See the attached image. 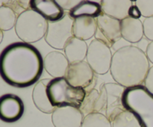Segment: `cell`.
<instances>
[{
    "instance_id": "ac0fdd59",
    "label": "cell",
    "mask_w": 153,
    "mask_h": 127,
    "mask_svg": "<svg viewBox=\"0 0 153 127\" xmlns=\"http://www.w3.org/2000/svg\"><path fill=\"white\" fill-rule=\"evenodd\" d=\"M88 45L86 41L74 37L70 39L64 49V55L70 64L79 62L86 59Z\"/></svg>"
},
{
    "instance_id": "ba28073f",
    "label": "cell",
    "mask_w": 153,
    "mask_h": 127,
    "mask_svg": "<svg viewBox=\"0 0 153 127\" xmlns=\"http://www.w3.org/2000/svg\"><path fill=\"white\" fill-rule=\"evenodd\" d=\"M112 56L110 47L100 40L94 39L88 46L86 61L96 74L105 75L110 71Z\"/></svg>"
},
{
    "instance_id": "f546056e",
    "label": "cell",
    "mask_w": 153,
    "mask_h": 127,
    "mask_svg": "<svg viewBox=\"0 0 153 127\" xmlns=\"http://www.w3.org/2000/svg\"><path fill=\"white\" fill-rule=\"evenodd\" d=\"M146 57L151 64H153V41L149 42L147 44V46L145 50Z\"/></svg>"
},
{
    "instance_id": "1f68e13d",
    "label": "cell",
    "mask_w": 153,
    "mask_h": 127,
    "mask_svg": "<svg viewBox=\"0 0 153 127\" xmlns=\"http://www.w3.org/2000/svg\"><path fill=\"white\" fill-rule=\"evenodd\" d=\"M4 1H1V0H0V7H1L3 4H4Z\"/></svg>"
},
{
    "instance_id": "5b68a950",
    "label": "cell",
    "mask_w": 153,
    "mask_h": 127,
    "mask_svg": "<svg viewBox=\"0 0 153 127\" xmlns=\"http://www.w3.org/2000/svg\"><path fill=\"white\" fill-rule=\"evenodd\" d=\"M48 22L41 15L30 9L22 12L17 17L15 32L22 42L31 44L45 37Z\"/></svg>"
},
{
    "instance_id": "7a4b0ae2",
    "label": "cell",
    "mask_w": 153,
    "mask_h": 127,
    "mask_svg": "<svg viewBox=\"0 0 153 127\" xmlns=\"http://www.w3.org/2000/svg\"><path fill=\"white\" fill-rule=\"evenodd\" d=\"M149 68L150 62L144 51L129 45L115 51L110 72L116 83L128 88L143 85Z\"/></svg>"
},
{
    "instance_id": "44dd1931",
    "label": "cell",
    "mask_w": 153,
    "mask_h": 127,
    "mask_svg": "<svg viewBox=\"0 0 153 127\" xmlns=\"http://www.w3.org/2000/svg\"><path fill=\"white\" fill-rule=\"evenodd\" d=\"M102 13L100 2L94 1H81L73 10L69 12L73 19L79 17H92L97 19Z\"/></svg>"
},
{
    "instance_id": "603a6c76",
    "label": "cell",
    "mask_w": 153,
    "mask_h": 127,
    "mask_svg": "<svg viewBox=\"0 0 153 127\" xmlns=\"http://www.w3.org/2000/svg\"><path fill=\"white\" fill-rule=\"evenodd\" d=\"M111 122L112 127H142L137 117L127 110L117 115Z\"/></svg>"
},
{
    "instance_id": "8fae6325",
    "label": "cell",
    "mask_w": 153,
    "mask_h": 127,
    "mask_svg": "<svg viewBox=\"0 0 153 127\" xmlns=\"http://www.w3.org/2000/svg\"><path fill=\"white\" fill-rule=\"evenodd\" d=\"M25 106L22 99L13 94H5L0 97V120L12 123L22 117Z\"/></svg>"
},
{
    "instance_id": "4fadbf2b",
    "label": "cell",
    "mask_w": 153,
    "mask_h": 127,
    "mask_svg": "<svg viewBox=\"0 0 153 127\" xmlns=\"http://www.w3.org/2000/svg\"><path fill=\"white\" fill-rule=\"evenodd\" d=\"M69 65L65 55L59 51L49 52L43 58V68L53 79L64 77Z\"/></svg>"
},
{
    "instance_id": "5bb4252c",
    "label": "cell",
    "mask_w": 153,
    "mask_h": 127,
    "mask_svg": "<svg viewBox=\"0 0 153 127\" xmlns=\"http://www.w3.org/2000/svg\"><path fill=\"white\" fill-rule=\"evenodd\" d=\"M30 7L48 22L60 20L65 14V11L55 0H31Z\"/></svg>"
},
{
    "instance_id": "f1b7e54d",
    "label": "cell",
    "mask_w": 153,
    "mask_h": 127,
    "mask_svg": "<svg viewBox=\"0 0 153 127\" xmlns=\"http://www.w3.org/2000/svg\"><path fill=\"white\" fill-rule=\"evenodd\" d=\"M128 17H131L134 19H140V18L142 16L140 10H139V8L137 7L135 4H133L130 7V8L128 9Z\"/></svg>"
},
{
    "instance_id": "ffe728a7",
    "label": "cell",
    "mask_w": 153,
    "mask_h": 127,
    "mask_svg": "<svg viewBox=\"0 0 153 127\" xmlns=\"http://www.w3.org/2000/svg\"><path fill=\"white\" fill-rule=\"evenodd\" d=\"M104 105L100 91L96 88H91L86 91L85 100L79 109L84 116L93 113L102 114Z\"/></svg>"
},
{
    "instance_id": "8992f818",
    "label": "cell",
    "mask_w": 153,
    "mask_h": 127,
    "mask_svg": "<svg viewBox=\"0 0 153 127\" xmlns=\"http://www.w3.org/2000/svg\"><path fill=\"white\" fill-rule=\"evenodd\" d=\"M74 19L65 12L62 19L48 22L45 41L49 46L58 50H64L66 43L73 37V24Z\"/></svg>"
},
{
    "instance_id": "d4e9b609",
    "label": "cell",
    "mask_w": 153,
    "mask_h": 127,
    "mask_svg": "<svg viewBox=\"0 0 153 127\" xmlns=\"http://www.w3.org/2000/svg\"><path fill=\"white\" fill-rule=\"evenodd\" d=\"M134 4L145 19L153 16V0H137L134 1Z\"/></svg>"
},
{
    "instance_id": "9c48e42d",
    "label": "cell",
    "mask_w": 153,
    "mask_h": 127,
    "mask_svg": "<svg viewBox=\"0 0 153 127\" xmlns=\"http://www.w3.org/2000/svg\"><path fill=\"white\" fill-rule=\"evenodd\" d=\"M97 20V32L95 39L100 40L108 47H114L122 39L120 21L102 13Z\"/></svg>"
},
{
    "instance_id": "d6986e66",
    "label": "cell",
    "mask_w": 153,
    "mask_h": 127,
    "mask_svg": "<svg viewBox=\"0 0 153 127\" xmlns=\"http://www.w3.org/2000/svg\"><path fill=\"white\" fill-rule=\"evenodd\" d=\"M97 28V20L95 18L79 17L73 20V36L80 40L86 41L95 37Z\"/></svg>"
},
{
    "instance_id": "2e32d148",
    "label": "cell",
    "mask_w": 153,
    "mask_h": 127,
    "mask_svg": "<svg viewBox=\"0 0 153 127\" xmlns=\"http://www.w3.org/2000/svg\"><path fill=\"white\" fill-rule=\"evenodd\" d=\"M52 79H43L35 84L32 91V100L39 111L45 114H52L56 108L54 107L48 98L46 88Z\"/></svg>"
},
{
    "instance_id": "277c9868",
    "label": "cell",
    "mask_w": 153,
    "mask_h": 127,
    "mask_svg": "<svg viewBox=\"0 0 153 127\" xmlns=\"http://www.w3.org/2000/svg\"><path fill=\"white\" fill-rule=\"evenodd\" d=\"M48 98L55 108L71 107L80 108L86 95V90L69 83L65 77L52 79L46 88Z\"/></svg>"
},
{
    "instance_id": "9a60e30c",
    "label": "cell",
    "mask_w": 153,
    "mask_h": 127,
    "mask_svg": "<svg viewBox=\"0 0 153 127\" xmlns=\"http://www.w3.org/2000/svg\"><path fill=\"white\" fill-rule=\"evenodd\" d=\"M121 35L124 40L129 43H137L144 37L143 22L140 19L127 17L120 21Z\"/></svg>"
},
{
    "instance_id": "484cf974",
    "label": "cell",
    "mask_w": 153,
    "mask_h": 127,
    "mask_svg": "<svg viewBox=\"0 0 153 127\" xmlns=\"http://www.w3.org/2000/svg\"><path fill=\"white\" fill-rule=\"evenodd\" d=\"M144 37L149 41H153V16L146 18L143 21Z\"/></svg>"
},
{
    "instance_id": "3957f363",
    "label": "cell",
    "mask_w": 153,
    "mask_h": 127,
    "mask_svg": "<svg viewBox=\"0 0 153 127\" xmlns=\"http://www.w3.org/2000/svg\"><path fill=\"white\" fill-rule=\"evenodd\" d=\"M122 102L124 108L137 117L142 127H153V95L144 85L126 88Z\"/></svg>"
},
{
    "instance_id": "cb8c5ba5",
    "label": "cell",
    "mask_w": 153,
    "mask_h": 127,
    "mask_svg": "<svg viewBox=\"0 0 153 127\" xmlns=\"http://www.w3.org/2000/svg\"><path fill=\"white\" fill-rule=\"evenodd\" d=\"M81 127H112L111 122L102 113H93L84 117Z\"/></svg>"
},
{
    "instance_id": "7402d4cb",
    "label": "cell",
    "mask_w": 153,
    "mask_h": 127,
    "mask_svg": "<svg viewBox=\"0 0 153 127\" xmlns=\"http://www.w3.org/2000/svg\"><path fill=\"white\" fill-rule=\"evenodd\" d=\"M18 15L13 8L7 4V1L0 7V29L8 31L15 26Z\"/></svg>"
},
{
    "instance_id": "7c38bea8",
    "label": "cell",
    "mask_w": 153,
    "mask_h": 127,
    "mask_svg": "<svg viewBox=\"0 0 153 127\" xmlns=\"http://www.w3.org/2000/svg\"><path fill=\"white\" fill-rule=\"evenodd\" d=\"M85 116L80 109L71 106L56 108L52 114L55 127H81Z\"/></svg>"
},
{
    "instance_id": "52a82bcc",
    "label": "cell",
    "mask_w": 153,
    "mask_h": 127,
    "mask_svg": "<svg viewBox=\"0 0 153 127\" xmlns=\"http://www.w3.org/2000/svg\"><path fill=\"white\" fill-rule=\"evenodd\" d=\"M126 88L116 82H107L100 86V92L104 108L102 114L111 121L126 110L123 105V96Z\"/></svg>"
},
{
    "instance_id": "30bf717a",
    "label": "cell",
    "mask_w": 153,
    "mask_h": 127,
    "mask_svg": "<svg viewBox=\"0 0 153 127\" xmlns=\"http://www.w3.org/2000/svg\"><path fill=\"white\" fill-rule=\"evenodd\" d=\"M95 74L88 63L82 61L70 64L64 77L73 86L85 89L93 84Z\"/></svg>"
},
{
    "instance_id": "6da1fadb",
    "label": "cell",
    "mask_w": 153,
    "mask_h": 127,
    "mask_svg": "<svg viewBox=\"0 0 153 127\" xmlns=\"http://www.w3.org/2000/svg\"><path fill=\"white\" fill-rule=\"evenodd\" d=\"M43 70L42 55L29 43H10L0 53V76L10 86H31L38 82Z\"/></svg>"
},
{
    "instance_id": "4316f807",
    "label": "cell",
    "mask_w": 153,
    "mask_h": 127,
    "mask_svg": "<svg viewBox=\"0 0 153 127\" xmlns=\"http://www.w3.org/2000/svg\"><path fill=\"white\" fill-rule=\"evenodd\" d=\"M56 1L64 11L70 12L76 5H78L81 1H77V0H58Z\"/></svg>"
},
{
    "instance_id": "83f0119b",
    "label": "cell",
    "mask_w": 153,
    "mask_h": 127,
    "mask_svg": "<svg viewBox=\"0 0 153 127\" xmlns=\"http://www.w3.org/2000/svg\"><path fill=\"white\" fill-rule=\"evenodd\" d=\"M145 88L153 95V66L150 67L143 83Z\"/></svg>"
},
{
    "instance_id": "e0dca14e",
    "label": "cell",
    "mask_w": 153,
    "mask_h": 127,
    "mask_svg": "<svg viewBox=\"0 0 153 127\" xmlns=\"http://www.w3.org/2000/svg\"><path fill=\"white\" fill-rule=\"evenodd\" d=\"M102 13L121 21L128 16V9L132 5L130 0H102L100 1Z\"/></svg>"
},
{
    "instance_id": "4dcf8cb0",
    "label": "cell",
    "mask_w": 153,
    "mask_h": 127,
    "mask_svg": "<svg viewBox=\"0 0 153 127\" xmlns=\"http://www.w3.org/2000/svg\"><path fill=\"white\" fill-rule=\"evenodd\" d=\"M3 37H4V34H3V31L2 30L0 29V44L2 42L3 40Z\"/></svg>"
}]
</instances>
